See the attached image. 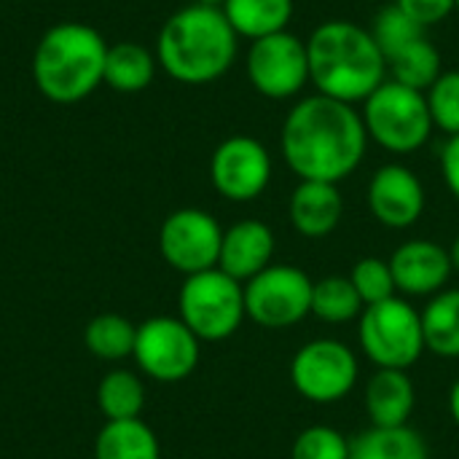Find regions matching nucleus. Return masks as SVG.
Masks as SVG:
<instances>
[{
  "mask_svg": "<svg viewBox=\"0 0 459 459\" xmlns=\"http://www.w3.org/2000/svg\"><path fill=\"white\" fill-rule=\"evenodd\" d=\"M366 145L368 132L355 105L317 91L288 110L280 134L282 159L299 180H323L336 186L360 167Z\"/></svg>",
  "mask_w": 459,
  "mask_h": 459,
  "instance_id": "nucleus-1",
  "label": "nucleus"
},
{
  "mask_svg": "<svg viewBox=\"0 0 459 459\" xmlns=\"http://www.w3.org/2000/svg\"><path fill=\"white\" fill-rule=\"evenodd\" d=\"M309 83L317 94L355 105L366 102L387 81V59L371 30L347 19L317 24L307 40Z\"/></svg>",
  "mask_w": 459,
  "mask_h": 459,
  "instance_id": "nucleus-2",
  "label": "nucleus"
},
{
  "mask_svg": "<svg viewBox=\"0 0 459 459\" xmlns=\"http://www.w3.org/2000/svg\"><path fill=\"white\" fill-rule=\"evenodd\" d=\"M239 35L218 5L191 3L175 11L159 30V67L188 86L212 83L226 75L237 59Z\"/></svg>",
  "mask_w": 459,
  "mask_h": 459,
  "instance_id": "nucleus-3",
  "label": "nucleus"
},
{
  "mask_svg": "<svg viewBox=\"0 0 459 459\" xmlns=\"http://www.w3.org/2000/svg\"><path fill=\"white\" fill-rule=\"evenodd\" d=\"M105 38L83 22L48 27L32 54V81L38 91L59 105H73L102 86Z\"/></svg>",
  "mask_w": 459,
  "mask_h": 459,
  "instance_id": "nucleus-4",
  "label": "nucleus"
},
{
  "mask_svg": "<svg viewBox=\"0 0 459 459\" xmlns=\"http://www.w3.org/2000/svg\"><path fill=\"white\" fill-rule=\"evenodd\" d=\"M360 116L368 140L395 156H409L420 151L436 129L425 91L395 83L393 78H387L363 102Z\"/></svg>",
  "mask_w": 459,
  "mask_h": 459,
  "instance_id": "nucleus-5",
  "label": "nucleus"
},
{
  "mask_svg": "<svg viewBox=\"0 0 459 459\" xmlns=\"http://www.w3.org/2000/svg\"><path fill=\"white\" fill-rule=\"evenodd\" d=\"M358 342L377 368L409 371L428 352L422 312L403 296L366 307L358 317Z\"/></svg>",
  "mask_w": 459,
  "mask_h": 459,
  "instance_id": "nucleus-6",
  "label": "nucleus"
},
{
  "mask_svg": "<svg viewBox=\"0 0 459 459\" xmlns=\"http://www.w3.org/2000/svg\"><path fill=\"white\" fill-rule=\"evenodd\" d=\"M178 309L199 342H226L247 317L245 285L218 266L191 274L178 293Z\"/></svg>",
  "mask_w": 459,
  "mask_h": 459,
  "instance_id": "nucleus-7",
  "label": "nucleus"
},
{
  "mask_svg": "<svg viewBox=\"0 0 459 459\" xmlns=\"http://www.w3.org/2000/svg\"><path fill=\"white\" fill-rule=\"evenodd\" d=\"M360 379V363L352 347L339 339H312L290 360L293 390L317 406L344 401Z\"/></svg>",
  "mask_w": 459,
  "mask_h": 459,
  "instance_id": "nucleus-8",
  "label": "nucleus"
},
{
  "mask_svg": "<svg viewBox=\"0 0 459 459\" xmlns=\"http://www.w3.org/2000/svg\"><path fill=\"white\" fill-rule=\"evenodd\" d=\"M312 288L315 280L304 269L272 264L245 282V312L261 328H293L312 315Z\"/></svg>",
  "mask_w": 459,
  "mask_h": 459,
  "instance_id": "nucleus-9",
  "label": "nucleus"
},
{
  "mask_svg": "<svg viewBox=\"0 0 459 459\" xmlns=\"http://www.w3.org/2000/svg\"><path fill=\"white\" fill-rule=\"evenodd\" d=\"M199 339L180 317H151L137 325L134 352L140 371L156 382H183L199 366Z\"/></svg>",
  "mask_w": 459,
  "mask_h": 459,
  "instance_id": "nucleus-10",
  "label": "nucleus"
},
{
  "mask_svg": "<svg viewBox=\"0 0 459 459\" xmlns=\"http://www.w3.org/2000/svg\"><path fill=\"white\" fill-rule=\"evenodd\" d=\"M245 65L253 89L269 100H290L309 83L307 40L288 30L253 40Z\"/></svg>",
  "mask_w": 459,
  "mask_h": 459,
  "instance_id": "nucleus-11",
  "label": "nucleus"
},
{
  "mask_svg": "<svg viewBox=\"0 0 459 459\" xmlns=\"http://www.w3.org/2000/svg\"><path fill=\"white\" fill-rule=\"evenodd\" d=\"M223 245L221 223L196 207L175 210L159 229V253L180 274L191 277L218 266Z\"/></svg>",
  "mask_w": 459,
  "mask_h": 459,
  "instance_id": "nucleus-12",
  "label": "nucleus"
},
{
  "mask_svg": "<svg viewBox=\"0 0 459 459\" xmlns=\"http://www.w3.org/2000/svg\"><path fill=\"white\" fill-rule=\"evenodd\" d=\"M272 156L266 145L247 134L223 140L210 159L212 188L229 202H253L272 183Z\"/></svg>",
  "mask_w": 459,
  "mask_h": 459,
  "instance_id": "nucleus-13",
  "label": "nucleus"
},
{
  "mask_svg": "<svg viewBox=\"0 0 459 459\" xmlns=\"http://www.w3.org/2000/svg\"><path fill=\"white\" fill-rule=\"evenodd\" d=\"M366 202L371 215L385 226V229H411L428 204L425 186L422 180L403 164H385L374 172Z\"/></svg>",
  "mask_w": 459,
  "mask_h": 459,
  "instance_id": "nucleus-14",
  "label": "nucleus"
},
{
  "mask_svg": "<svg viewBox=\"0 0 459 459\" xmlns=\"http://www.w3.org/2000/svg\"><path fill=\"white\" fill-rule=\"evenodd\" d=\"M398 296L403 299H433L441 293L455 272L449 247H441L433 239H409L395 247L387 258Z\"/></svg>",
  "mask_w": 459,
  "mask_h": 459,
  "instance_id": "nucleus-15",
  "label": "nucleus"
},
{
  "mask_svg": "<svg viewBox=\"0 0 459 459\" xmlns=\"http://www.w3.org/2000/svg\"><path fill=\"white\" fill-rule=\"evenodd\" d=\"M274 231L258 221V218H245L237 221L223 231V245H221V258L218 269H223L229 277L239 280L242 285L261 274L266 266H272L274 258Z\"/></svg>",
  "mask_w": 459,
  "mask_h": 459,
  "instance_id": "nucleus-16",
  "label": "nucleus"
},
{
  "mask_svg": "<svg viewBox=\"0 0 459 459\" xmlns=\"http://www.w3.org/2000/svg\"><path fill=\"white\" fill-rule=\"evenodd\" d=\"M293 229L307 239H323L336 231L344 215V199L336 183L301 180L288 202Z\"/></svg>",
  "mask_w": 459,
  "mask_h": 459,
  "instance_id": "nucleus-17",
  "label": "nucleus"
},
{
  "mask_svg": "<svg viewBox=\"0 0 459 459\" xmlns=\"http://www.w3.org/2000/svg\"><path fill=\"white\" fill-rule=\"evenodd\" d=\"M363 409L374 428L409 425L417 409V387L409 371L377 368L363 390Z\"/></svg>",
  "mask_w": 459,
  "mask_h": 459,
  "instance_id": "nucleus-18",
  "label": "nucleus"
},
{
  "mask_svg": "<svg viewBox=\"0 0 459 459\" xmlns=\"http://www.w3.org/2000/svg\"><path fill=\"white\" fill-rule=\"evenodd\" d=\"M156 67L159 62L153 51H148L143 43L121 40V43L108 46L102 83H108L113 91H121V94H137L153 83Z\"/></svg>",
  "mask_w": 459,
  "mask_h": 459,
  "instance_id": "nucleus-19",
  "label": "nucleus"
},
{
  "mask_svg": "<svg viewBox=\"0 0 459 459\" xmlns=\"http://www.w3.org/2000/svg\"><path fill=\"white\" fill-rule=\"evenodd\" d=\"M350 459H430V449L411 425L374 428L350 438Z\"/></svg>",
  "mask_w": 459,
  "mask_h": 459,
  "instance_id": "nucleus-20",
  "label": "nucleus"
},
{
  "mask_svg": "<svg viewBox=\"0 0 459 459\" xmlns=\"http://www.w3.org/2000/svg\"><path fill=\"white\" fill-rule=\"evenodd\" d=\"M221 11L234 32L253 43L288 30L293 19V0H223Z\"/></svg>",
  "mask_w": 459,
  "mask_h": 459,
  "instance_id": "nucleus-21",
  "label": "nucleus"
},
{
  "mask_svg": "<svg viewBox=\"0 0 459 459\" xmlns=\"http://www.w3.org/2000/svg\"><path fill=\"white\" fill-rule=\"evenodd\" d=\"M420 312L425 350L444 360H459V288H444Z\"/></svg>",
  "mask_w": 459,
  "mask_h": 459,
  "instance_id": "nucleus-22",
  "label": "nucleus"
},
{
  "mask_svg": "<svg viewBox=\"0 0 459 459\" xmlns=\"http://www.w3.org/2000/svg\"><path fill=\"white\" fill-rule=\"evenodd\" d=\"M94 459H161V446L143 420H121L100 430Z\"/></svg>",
  "mask_w": 459,
  "mask_h": 459,
  "instance_id": "nucleus-23",
  "label": "nucleus"
},
{
  "mask_svg": "<svg viewBox=\"0 0 459 459\" xmlns=\"http://www.w3.org/2000/svg\"><path fill=\"white\" fill-rule=\"evenodd\" d=\"M387 73L395 83H403L417 91H428L444 73L441 51L422 35L414 43H409L406 48H401L395 56L387 59Z\"/></svg>",
  "mask_w": 459,
  "mask_h": 459,
  "instance_id": "nucleus-24",
  "label": "nucleus"
},
{
  "mask_svg": "<svg viewBox=\"0 0 459 459\" xmlns=\"http://www.w3.org/2000/svg\"><path fill=\"white\" fill-rule=\"evenodd\" d=\"M366 304L360 301L350 277L331 274L315 282L312 288V315L328 325H344L363 315Z\"/></svg>",
  "mask_w": 459,
  "mask_h": 459,
  "instance_id": "nucleus-25",
  "label": "nucleus"
},
{
  "mask_svg": "<svg viewBox=\"0 0 459 459\" xmlns=\"http://www.w3.org/2000/svg\"><path fill=\"white\" fill-rule=\"evenodd\" d=\"M97 406L108 422L140 420L145 409V385L137 374L116 368L97 387Z\"/></svg>",
  "mask_w": 459,
  "mask_h": 459,
  "instance_id": "nucleus-26",
  "label": "nucleus"
},
{
  "mask_svg": "<svg viewBox=\"0 0 459 459\" xmlns=\"http://www.w3.org/2000/svg\"><path fill=\"white\" fill-rule=\"evenodd\" d=\"M134 336H137V325H132L126 317L113 312L97 315L83 331V342L89 352L100 360H113V363L134 352Z\"/></svg>",
  "mask_w": 459,
  "mask_h": 459,
  "instance_id": "nucleus-27",
  "label": "nucleus"
},
{
  "mask_svg": "<svg viewBox=\"0 0 459 459\" xmlns=\"http://www.w3.org/2000/svg\"><path fill=\"white\" fill-rule=\"evenodd\" d=\"M371 35H374L377 46L382 48L385 59H390L401 48H406L409 43H414L417 38H422L425 30L414 19H409L395 3H390V5H385L377 13V19L371 24Z\"/></svg>",
  "mask_w": 459,
  "mask_h": 459,
  "instance_id": "nucleus-28",
  "label": "nucleus"
},
{
  "mask_svg": "<svg viewBox=\"0 0 459 459\" xmlns=\"http://www.w3.org/2000/svg\"><path fill=\"white\" fill-rule=\"evenodd\" d=\"M350 280H352V285H355V290H358V296H360V301L366 307H374V304H382V301L398 296L390 261H385V258H377V255L360 258L352 266Z\"/></svg>",
  "mask_w": 459,
  "mask_h": 459,
  "instance_id": "nucleus-29",
  "label": "nucleus"
},
{
  "mask_svg": "<svg viewBox=\"0 0 459 459\" xmlns=\"http://www.w3.org/2000/svg\"><path fill=\"white\" fill-rule=\"evenodd\" d=\"M290 459H350V438L331 425H309L296 436Z\"/></svg>",
  "mask_w": 459,
  "mask_h": 459,
  "instance_id": "nucleus-30",
  "label": "nucleus"
},
{
  "mask_svg": "<svg viewBox=\"0 0 459 459\" xmlns=\"http://www.w3.org/2000/svg\"><path fill=\"white\" fill-rule=\"evenodd\" d=\"M433 126L444 134H459V70L441 73L438 81L425 91Z\"/></svg>",
  "mask_w": 459,
  "mask_h": 459,
  "instance_id": "nucleus-31",
  "label": "nucleus"
},
{
  "mask_svg": "<svg viewBox=\"0 0 459 459\" xmlns=\"http://www.w3.org/2000/svg\"><path fill=\"white\" fill-rule=\"evenodd\" d=\"M395 5L409 19H414L422 30L433 27V24H441L444 19H449L457 11L455 0H395Z\"/></svg>",
  "mask_w": 459,
  "mask_h": 459,
  "instance_id": "nucleus-32",
  "label": "nucleus"
},
{
  "mask_svg": "<svg viewBox=\"0 0 459 459\" xmlns=\"http://www.w3.org/2000/svg\"><path fill=\"white\" fill-rule=\"evenodd\" d=\"M441 172L444 183L459 202V134H452L441 148Z\"/></svg>",
  "mask_w": 459,
  "mask_h": 459,
  "instance_id": "nucleus-33",
  "label": "nucleus"
},
{
  "mask_svg": "<svg viewBox=\"0 0 459 459\" xmlns=\"http://www.w3.org/2000/svg\"><path fill=\"white\" fill-rule=\"evenodd\" d=\"M449 414H452V422L459 428V377L449 390Z\"/></svg>",
  "mask_w": 459,
  "mask_h": 459,
  "instance_id": "nucleus-34",
  "label": "nucleus"
},
{
  "mask_svg": "<svg viewBox=\"0 0 459 459\" xmlns=\"http://www.w3.org/2000/svg\"><path fill=\"white\" fill-rule=\"evenodd\" d=\"M449 258H452V266H455V272H459V234L455 237V242L449 245Z\"/></svg>",
  "mask_w": 459,
  "mask_h": 459,
  "instance_id": "nucleus-35",
  "label": "nucleus"
},
{
  "mask_svg": "<svg viewBox=\"0 0 459 459\" xmlns=\"http://www.w3.org/2000/svg\"><path fill=\"white\" fill-rule=\"evenodd\" d=\"M196 3H202V5H218V8L223 5V0H196Z\"/></svg>",
  "mask_w": 459,
  "mask_h": 459,
  "instance_id": "nucleus-36",
  "label": "nucleus"
},
{
  "mask_svg": "<svg viewBox=\"0 0 459 459\" xmlns=\"http://www.w3.org/2000/svg\"><path fill=\"white\" fill-rule=\"evenodd\" d=\"M455 5H457V11H459V0H455Z\"/></svg>",
  "mask_w": 459,
  "mask_h": 459,
  "instance_id": "nucleus-37",
  "label": "nucleus"
}]
</instances>
